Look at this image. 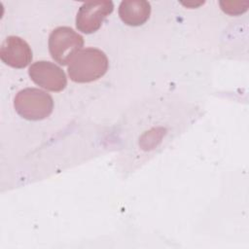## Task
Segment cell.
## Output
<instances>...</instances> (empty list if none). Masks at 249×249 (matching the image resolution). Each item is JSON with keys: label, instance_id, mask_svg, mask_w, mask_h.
<instances>
[{"label": "cell", "instance_id": "1", "mask_svg": "<svg viewBox=\"0 0 249 249\" xmlns=\"http://www.w3.org/2000/svg\"><path fill=\"white\" fill-rule=\"evenodd\" d=\"M109 68L104 52L96 48L82 49L68 65V75L75 83H90L103 77Z\"/></svg>", "mask_w": 249, "mask_h": 249}, {"label": "cell", "instance_id": "2", "mask_svg": "<svg viewBox=\"0 0 249 249\" xmlns=\"http://www.w3.org/2000/svg\"><path fill=\"white\" fill-rule=\"evenodd\" d=\"M14 108L23 119L42 121L53 111V99L47 91L37 88L20 89L14 98Z\"/></svg>", "mask_w": 249, "mask_h": 249}, {"label": "cell", "instance_id": "3", "mask_svg": "<svg viewBox=\"0 0 249 249\" xmlns=\"http://www.w3.org/2000/svg\"><path fill=\"white\" fill-rule=\"evenodd\" d=\"M49 52L60 65H68L84 46V38L73 28L58 26L49 36Z\"/></svg>", "mask_w": 249, "mask_h": 249}, {"label": "cell", "instance_id": "4", "mask_svg": "<svg viewBox=\"0 0 249 249\" xmlns=\"http://www.w3.org/2000/svg\"><path fill=\"white\" fill-rule=\"evenodd\" d=\"M114 4L112 1H90L84 3L76 16V27L85 34L96 32L105 18L112 14Z\"/></svg>", "mask_w": 249, "mask_h": 249}, {"label": "cell", "instance_id": "5", "mask_svg": "<svg viewBox=\"0 0 249 249\" xmlns=\"http://www.w3.org/2000/svg\"><path fill=\"white\" fill-rule=\"evenodd\" d=\"M28 75L37 86L50 91L58 92L67 86L65 72L51 61L39 60L32 63L28 69Z\"/></svg>", "mask_w": 249, "mask_h": 249}, {"label": "cell", "instance_id": "6", "mask_svg": "<svg viewBox=\"0 0 249 249\" xmlns=\"http://www.w3.org/2000/svg\"><path fill=\"white\" fill-rule=\"evenodd\" d=\"M1 60L13 67L21 69L26 67L33 58V53L28 43L18 36H8L0 47Z\"/></svg>", "mask_w": 249, "mask_h": 249}, {"label": "cell", "instance_id": "7", "mask_svg": "<svg viewBox=\"0 0 249 249\" xmlns=\"http://www.w3.org/2000/svg\"><path fill=\"white\" fill-rule=\"evenodd\" d=\"M151 4L145 0L122 1L119 6L121 20L129 26H140L150 18Z\"/></svg>", "mask_w": 249, "mask_h": 249}]
</instances>
